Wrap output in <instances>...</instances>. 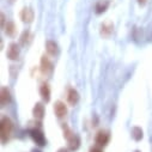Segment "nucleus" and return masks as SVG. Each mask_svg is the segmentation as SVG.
<instances>
[{
    "instance_id": "obj_15",
    "label": "nucleus",
    "mask_w": 152,
    "mask_h": 152,
    "mask_svg": "<svg viewBox=\"0 0 152 152\" xmlns=\"http://www.w3.org/2000/svg\"><path fill=\"white\" fill-rule=\"evenodd\" d=\"M109 7V1L108 0H98L96 3V6H95V11L97 15H101L103 12H105Z\"/></svg>"
},
{
    "instance_id": "obj_18",
    "label": "nucleus",
    "mask_w": 152,
    "mask_h": 152,
    "mask_svg": "<svg viewBox=\"0 0 152 152\" xmlns=\"http://www.w3.org/2000/svg\"><path fill=\"white\" fill-rule=\"evenodd\" d=\"M4 29H5L6 35L11 36V37H13L16 35V32H17V28H16V24L13 22H7L5 24V26H4Z\"/></svg>"
},
{
    "instance_id": "obj_4",
    "label": "nucleus",
    "mask_w": 152,
    "mask_h": 152,
    "mask_svg": "<svg viewBox=\"0 0 152 152\" xmlns=\"http://www.w3.org/2000/svg\"><path fill=\"white\" fill-rule=\"evenodd\" d=\"M30 137L32 138V140L36 142V145L39 146H45L46 145V138H45V134L42 133V131L37 129V128H34L30 131Z\"/></svg>"
},
{
    "instance_id": "obj_20",
    "label": "nucleus",
    "mask_w": 152,
    "mask_h": 152,
    "mask_svg": "<svg viewBox=\"0 0 152 152\" xmlns=\"http://www.w3.org/2000/svg\"><path fill=\"white\" fill-rule=\"evenodd\" d=\"M146 3H147V0H138V4H139L140 6H145Z\"/></svg>"
},
{
    "instance_id": "obj_10",
    "label": "nucleus",
    "mask_w": 152,
    "mask_h": 152,
    "mask_svg": "<svg viewBox=\"0 0 152 152\" xmlns=\"http://www.w3.org/2000/svg\"><path fill=\"white\" fill-rule=\"evenodd\" d=\"M34 17H35V13H34V11L30 7H24L22 10V12H20V19L24 23H28V24L32 23Z\"/></svg>"
},
{
    "instance_id": "obj_5",
    "label": "nucleus",
    "mask_w": 152,
    "mask_h": 152,
    "mask_svg": "<svg viewBox=\"0 0 152 152\" xmlns=\"http://www.w3.org/2000/svg\"><path fill=\"white\" fill-rule=\"evenodd\" d=\"M113 31H114V24L110 20H105L101 24L99 34L102 37H104V39H108V37L113 34Z\"/></svg>"
},
{
    "instance_id": "obj_2",
    "label": "nucleus",
    "mask_w": 152,
    "mask_h": 152,
    "mask_svg": "<svg viewBox=\"0 0 152 152\" xmlns=\"http://www.w3.org/2000/svg\"><path fill=\"white\" fill-rule=\"evenodd\" d=\"M13 129V124L9 118H3L1 122H0V137H1V141L6 142L12 133Z\"/></svg>"
},
{
    "instance_id": "obj_22",
    "label": "nucleus",
    "mask_w": 152,
    "mask_h": 152,
    "mask_svg": "<svg viewBox=\"0 0 152 152\" xmlns=\"http://www.w3.org/2000/svg\"><path fill=\"white\" fill-rule=\"evenodd\" d=\"M4 24H5V16H4V13H1V26H3V28L5 26Z\"/></svg>"
},
{
    "instance_id": "obj_17",
    "label": "nucleus",
    "mask_w": 152,
    "mask_h": 152,
    "mask_svg": "<svg viewBox=\"0 0 152 152\" xmlns=\"http://www.w3.org/2000/svg\"><path fill=\"white\" fill-rule=\"evenodd\" d=\"M131 135H132V138H133L135 141H140V140L144 138V132H142V129H141L140 127L135 126V127L132 128Z\"/></svg>"
},
{
    "instance_id": "obj_1",
    "label": "nucleus",
    "mask_w": 152,
    "mask_h": 152,
    "mask_svg": "<svg viewBox=\"0 0 152 152\" xmlns=\"http://www.w3.org/2000/svg\"><path fill=\"white\" fill-rule=\"evenodd\" d=\"M62 129H64V137L66 138L67 140V144H68V150L69 151H75L78 150L79 146H80V138L72 132V129L67 126V125H64L62 126Z\"/></svg>"
},
{
    "instance_id": "obj_19",
    "label": "nucleus",
    "mask_w": 152,
    "mask_h": 152,
    "mask_svg": "<svg viewBox=\"0 0 152 152\" xmlns=\"http://www.w3.org/2000/svg\"><path fill=\"white\" fill-rule=\"evenodd\" d=\"M89 152H103V151H102L101 146L96 145V146H92V147L90 148V151H89Z\"/></svg>"
},
{
    "instance_id": "obj_12",
    "label": "nucleus",
    "mask_w": 152,
    "mask_h": 152,
    "mask_svg": "<svg viewBox=\"0 0 152 152\" xmlns=\"http://www.w3.org/2000/svg\"><path fill=\"white\" fill-rule=\"evenodd\" d=\"M0 102H1L3 107L11 102V92L6 86H3L1 91H0Z\"/></svg>"
},
{
    "instance_id": "obj_13",
    "label": "nucleus",
    "mask_w": 152,
    "mask_h": 152,
    "mask_svg": "<svg viewBox=\"0 0 152 152\" xmlns=\"http://www.w3.org/2000/svg\"><path fill=\"white\" fill-rule=\"evenodd\" d=\"M46 50H47L48 55H52V56H56L59 54V47L54 41L46 42Z\"/></svg>"
},
{
    "instance_id": "obj_24",
    "label": "nucleus",
    "mask_w": 152,
    "mask_h": 152,
    "mask_svg": "<svg viewBox=\"0 0 152 152\" xmlns=\"http://www.w3.org/2000/svg\"><path fill=\"white\" fill-rule=\"evenodd\" d=\"M134 152H140V151H139V150H135V151H134Z\"/></svg>"
},
{
    "instance_id": "obj_6",
    "label": "nucleus",
    "mask_w": 152,
    "mask_h": 152,
    "mask_svg": "<svg viewBox=\"0 0 152 152\" xmlns=\"http://www.w3.org/2000/svg\"><path fill=\"white\" fill-rule=\"evenodd\" d=\"M54 113H55L56 118H59V119L65 118L67 114V105L62 101H56L54 103Z\"/></svg>"
},
{
    "instance_id": "obj_8",
    "label": "nucleus",
    "mask_w": 152,
    "mask_h": 152,
    "mask_svg": "<svg viewBox=\"0 0 152 152\" xmlns=\"http://www.w3.org/2000/svg\"><path fill=\"white\" fill-rule=\"evenodd\" d=\"M41 71L43 74H49L53 72V62L47 55H43L41 58Z\"/></svg>"
},
{
    "instance_id": "obj_23",
    "label": "nucleus",
    "mask_w": 152,
    "mask_h": 152,
    "mask_svg": "<svg viewBox=\"0 0 152 152\" xmlns=\"http://www.w3.org/2000/svg\"><path fill=\"white\" fill-rule=\"evenodd\" d=\"M32 152H41V151H39V150H32Z\"/></svg>"
},
{
    "instance_id": "obj_14",
    "label": "nucleus",
    "mask_w": 152,
    "mask_h": 152,
    "mask_svg": "<svg viewBox=\"0 0 152 152\" xmlns=\"http://www.w3.org/2000/svg\"><path fill=\"white\" fill-rule=\"evenodd\" d=\"M40 95H41L42 99L46 103H48L50 101V88H49L48 84L45 83V84L41 85V88H40Z\"/></svg>"
},
{
    "instance_id": "obj_9",
    "label": "nucleus",
    "mask_w": 152,
    "mask_h": 152,
    "mask_svg": "<svg viewBox=\"0 0 152 152\" xmlns=\"http://www.w3.org/2000/svg\"><path fill=\"white\" fill-rule=\"evenodd\" d=\"M32 115L36 120H42L45 118V105L41 102H37L32 109Z\"/></svg>"
},
{
    "instance_id": "obj_7",
    "label": "nucleus",
    "mask_w": 152,
    "mask_h": 152,
    "mask_svg": "<svg viewBox=\"0 0 152 152\" xmlns=\"http://www.w3.org/2000/svg\"><path fill=\"white\" fill-rule=\"evenodd\" d=\"M19 54H20V47L19 45L17 43H10L9 48H7V53H6V56L10 59V60H17L19 58Z\"/></svg>"
},
{
    "instance_id": "obj_11",
    "label": "nucleus",
    "mask_w": 152,
    "mask_h": 152,
    "mask_svg": "<svg viewBox=\"0 0 152 152\" xmlns=\"http://www.w3.org/2000/svg\"><path fill=\"white\" fill-rule=\"evenodd\" d=\"M79 98H80V96H79V94H78V91L75 90V89H69L68 90V92H67V102L71 104V105H75L78 102H79Z\"/></svg>"
},
{
    "instance_id": "obj_3",
    "label": "nucleus",
    "mask_w": 152,
    "mask_h": 152,
    "mask_svg": "<svg viewBox=\"0 0 152 152\" xmlns=\"http://www.w3.org/2000/svg\"><path fill=\"white\" fill-rule=\"evenodd\" d=\"M110 140V133L105 129H101L97 132L96 134V138H95V141H96V145L98 146H105Z\"/></svg>"
},
{
    "instance_id": "obj_16",
    "label": "nucleus",
    "mask_w": 152,
    "mask_h": 152,
    "mask_svg": "<svg viewBox=\"0 0 152 152\" xmlns=\"http://www.w3.org/2000/svg\"><path fill=\"white\" fill-rule=\"evenodd\" d=\"M32 41V35L29 30H24L20 35V39H19V43L20 46H28L30 42Z\"/></svg>"
},
{
    "instance_id": "obj_21",
    "label": "nucleus",
    "mask_w": 152,
    "mask_h": 152,
    "mask_svg": "<svg viewBox=\"0 0 152 152\" xmlns=\"http://www.w3.org/2000/svg\"><path fill=\"white\" fill-rule=\"evenodd\" d=\"M56 152H69V150L66 148V147H61V148H59Z\"/></svg>"
}]
</instances>
